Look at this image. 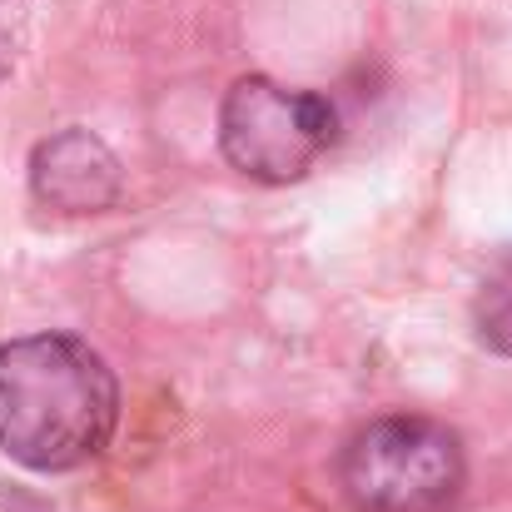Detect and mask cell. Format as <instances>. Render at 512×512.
Instances as JSON below:
<instances>
[{"instance_id":"cell-3","label":"cell","mask_w":512,"mask_h":512,"mask_svg":"<svg viewBox=\"0 0 512 512\" xmlns=\"http://www.w3.org/2000/svg\"><path fill=\"white\" fill-rule=\"evenodd\" d=\"M339 473L358 512H438L463 488V448L433 418H378L343 448Z\"/></svg>"},{"instance_id":"cell-4","label":"cell","mask_w":512,"mask_h":512,"mask_svg":"<svg viewBox=\"0 0 512 512\" xmlns=\"http://www.w3.org/2000/svg\"><path fill=\"white\" fill-rule=\"evenodd\" d=\"M120 184L115 150L90 130H60L30 155V189L55 214H105L120 199Z\"/></svg>"},{"instance_id":"cell-1","label":"cell","mask_w":512,"mask_h":512,"mask_svg":"<svg viewBox=\"0 0 512 512\" xmlns=\"http://www.w3.org/2000/svg\"><path fill=\"white\" fill-rule=\"evenodd\" d=\"M120 423L110 363L75 334L0 343V448L35 473H70L105 453Z\"/></svg>"},{"instance_id":"cell-5","label":"cell","mask_w":512,"mask_h":512,"mask_svg":"<svg viewBox=\"0 0 512 512\" xmlns=\"http://www.w3.org/2000/svg\"><path fill=\"white\" fill-rule=\"evenodd\" d=\"M473 319H478V339L493 353L512 358V254L488 269V279L478 289V304H473Z\"/></svg>"},{"instance_id":"cell-2","label":"cell","mask_w":512,"mask_h":512,"mask_svg":"<svg viewBox=\"0 0 512 512\" xmlns=\"http://www.w3.org/2000/svg\"><path fill=\"white\" fill-rule=\"evenodd\" d=\"M339 140V110L319 90H294L269 75H244L219 105V150L259 184H294Z\"/></svg>"}]
</instances>
